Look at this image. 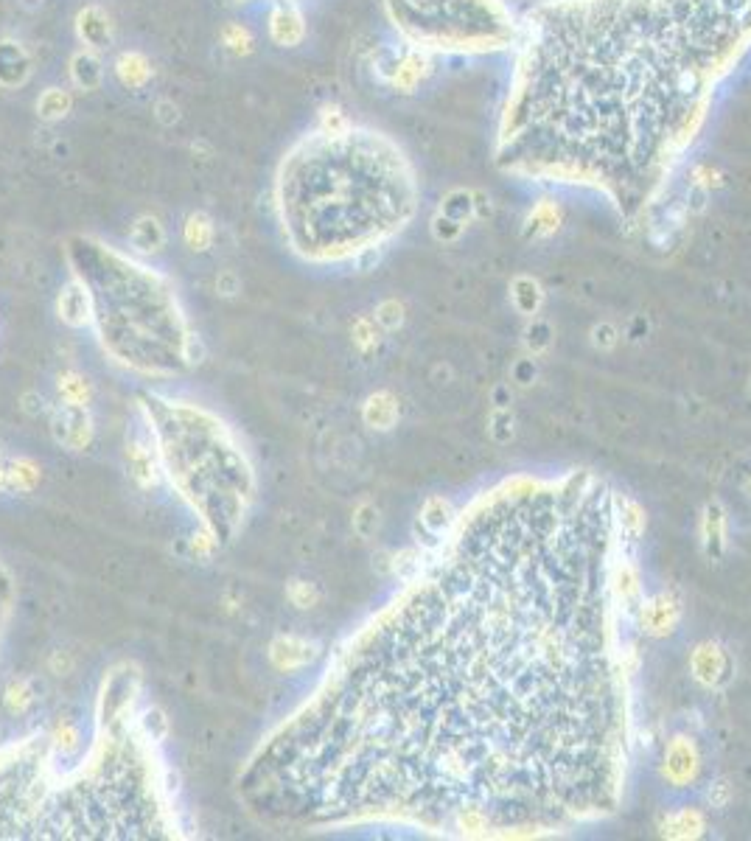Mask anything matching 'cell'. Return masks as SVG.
<instances>
[{
    "label": "cell",
    "instance_id": "obj_11",
    "mask_svg": "<svg viewBox=\"0 0 751 841\" xmlns=\"http://www.w3.org/2000/svg\"><path fill=\"white\" fill-rule=\"evenodd\" d=\"M31 73H34V62L29 51L15 40H0V87L17 90L29 82Z\"/></svg>",
    "mask_w": 751,
    "mask_h": 841
},
{
    "label": "cell",
    "instance_id": "obj_14",
    "mask_svg": "<svg viewBox=\"0 0 751 841\" xmlns=\"http://www.w3.org/2000/svg\"><path fill=\"white\" fill-rule=\"evenodd\" d=\"M34 110L45 124H57L62 118H68L73 110V96L65 87H45L43 93L34 101Z\"/></svg>",
    "mask_w": 751,
    "mask_h": 841
},
{
    "label": "cell",
    "instance_id": "obj_8",
    "mask_svg": "<svg viewBox=\"0 0 751 841\" xmlns=\"http://www.w3.org/2000/svg\"><path fill=\"white\" fill-rule=\"evenodd\" d=\"M382 71V82L393 90H401V93H412L418 87L424 85L426 76L432 73L435 68V59L424 57L418 51H410L404 45H398V54L387 57L384 62L376 65Z\"/></svg>",
    "mask_w": 751,
    "mask_h": 841
},
{
    "label": "cell",
    "instance_id": "obj_1",
    "mask_svg": "<svg viewBox=\"0 0 751 841\" xmlns=\"http://www.w3.org/2000/svg\"><path fill=\"white\" fill-rule=\"evenodd\" d=\"M606 485H508L258 746L267 822L553 830L614 808L625 696Z\"/></svg>",
    "mask_w": 751,
    "mask_h": 841
},
{
    "label": "cell",
    "instance_id": "obj_4",
    "mask_svg": "<svg viewBox=\"0 0 751 841\" xmlns=\"http://www.w3.org/2000/svg\"><path fill=\"white\" fill-rule=\"evenodd\" d=\"M421 180L407 149L382 129L314 124L272 177V211L286 250L312 267H348L410 228Z\"/></svg>",
    "mask_w": 751,
    "mask_h": 841
},
{
    "label": "cell",
    "instance_id": "obj_20",
    "mask_svg": "<svg viewBox=\"0 0 751 841\" xmlns=\"http://www.w3.org/2000/svg\"><path fill=\"white\" fill-rule=\"evenodd\" d=\"M12 609H15V584H12L9 572L0 567V640L12 620Z\"/></svg>",
    "mask_w": 751,
    "mask_h": 841
},
{
    "label": "cell",
    "instance_id": "obj_6",
    "mask_svg": "<svg viewBox=\"0 0 751 841\" xmlns=\"http://www.w3.org/2000/svg\"><path fill=\"white\" fill-rule=\"evenodd\" d=\"M155 455L213 544H230L256 502V471L222 418L194 401L143 393Z\"/></svg>",
    "mask_w": 751,
    "mask_h": 841
},
{
    "label": "cell",
    "instance_id": "obj_18",
    "mask_svg": "<svg viewBox=\"0 0 751 841\" xmlns=\"http://www.w3.org/2000/svg\"><path fill=\"white\" fill-rule=\"evenodd\" d=\"M222 43H225V48L230 51V54H236V57H247V54L253 51L256 40H253V34H250L247 26H241V23H230V26H225V31H222Z\"/></svg>",
    "mask_w": 751,
    "mask_h": 841
},
{
    "label": "cell",
    "instance_id": "obj_10",
    "mask_svg": "<svg viewBox=\"0 0 751 841\" xmlns=\"http://www.w3.org/2000/svg\"><path fill=\"white\" fill-rule=\"evenodd\" d=\"M76 40L90 51H104L113 43V20L107 9H101L99 3H85L76 12Z\"/></svg>",
    "mask_w": 751,
    "mask_h": 841
},
{
    "label": "cell",
    "instance_id": "obj_21",
    "mask_svg": "<svg viewBox=\"0 0 751 841\" xmlns=\"http://www.w3.org/2000/svg\"><path fill=\"white\" fill-rule=\"evenodd\" d=\"M230 6H247V3H258V0H225ZM264 3H272V0H264Z\"/></svg>",
    "mask_w": 751,
    "mask_h": 841
},
{
    "label": "cell",
    "instance_id": "obj_19",
    "mask_svg": "<svg viewBox=\"0 0 751 841\" xmlns=\"http://www.w3.org/2000/svg\"><path fill=\"white\" fill-rule=\"evenodd\" d=\"M513 300H516L519 309L536 312L541 303V286L536 284L533 278H516V284H513Z\"/></svg>",
    "mask_w": 751,
    "mask_h": 841
},
{
    "label": "cell",
    "instance_id": "obj_17",
    "mask_svg": "<svg viewBox=\"0 0 751 841\" xmlns=\"http://www.w3.org/2000/svg\"><path fill=\"white\" fill-rule=\"evenodd\" d=\"M185 244L191 247V250H208L213 242V222L211 216L205 214H191L188 216V222H185Z\"/></svg>",
    "mask_w": 751,
    "mask_h": 841
},
{
    "label": "cell",
    "instance_id": "obj_7",
    "mask_svg": "<svg viewBox=\"0 0 751 841\" xmlns=\"http://www.w3.org/2000/svg\"><path fill=\"white\" fill-rule=\"evenodd\" d=\"M398 45L429 59L511 54L522 15L511 0H382Z\"/></svg>",
    "mask_w": 751,
    "mask_h": 841
},
{
    "label": "cell",
    "instance_id": "obj_3",
    "mask_svg": "<svg viewBox=\"0 0 751 841\" xmlns=\"http://www.w3.org/2000/svg\"><path fill=\"white\" fill-rule=\"evenodd\" d=\"M138 673L113 670L101 693V729L79 763L48 735L0 749V839H177L180 825L135 715Z\"/></svg>",
    "mask_w": 751,
    "mask_h": 841
},
{
    "label": "cell",
    "instance_id": "obj_15",
    "mask_svg": "<svg viewBox=\"0 0 751 841\" xmlns=\"http://www.w3.org/2000/svg\"><path fill=\"white\" fill-rule=\"evenodd\" d=\"M59 317L71 326H87L90 323L87 292L76 278H71V284L65 286V292L59 295Z\"/></svg>",
    "mask_w": 751,
    "mask_h": 841
},
{
    "label": "cell",
    "instance_id": "obj_12",
    "mask_svg": "<svg viewBox=\"0 0 751 841\" xmlns=\"http://www.w3.org/2000/svg\"><path fill=\"white\" fill-rule=\"evenodd\" d=\"M68 76H71V85L82 93H96L104 85V59L99 57V51H90V48H79L76 54L68 62Z\"/></svg>",
    "mask_w": 751,
    "mask_h": 841
},
{
    "label": "cell",
    "instance_id": "obj_13",
    "mask_svg": "<svg viewBox=\"0 0 751 841\" xmlns=\"http://www.w3.org/2000/svg\"><path fill=\"white\" fill-rule=\"evenodd\" d=\"M113 71L115 79L124 87H129V90H141V87L149 85V79H152V65H149V59L143 57L141 51H124V54H118L113 62Z\"/></svg>",
    "mask_w": 751,
    "mask_h": 841
},
{
    "label": "cell",
    "instance_id": "obj_16",
    "mask_svg": "<svg viewBox=\"0 0 751 841\" xmlns=\"http://www.w3.org/2000/svg\"><path fill=\"white\" fill-rule=\"evenodd\" d=\"M438 214L449 216L454 222H460L466 228V222L474 216V191H466V188H454L446 194V200L440 202Z\"/></svg>",
    "mask_w": 751,
    "mask_h": 841
},
{
    "label": "cell",
    "instance_id": "obj_5",
    "mask_svg": "<svg viewBox=\"0 0 751 841\" xmlns=\"http://www.w3.org/2000/svg\"><path fill=\"white\" fill-rule=\"evenodd\" d=\"M65 253L87 292L96 340L113 362L146 379H174L199 362L197 337L163 272L93 236H73Z\"/></svg>",
    "mask_w": 751,
    "mask_h": 841
},
{
    "label": "cell",
    "instance_id": "obj_2",
    "mask_svg": "<svg viewBox=\"0 0 751 841\" xmlns=\"http://www.w3.org/2000/svg\"><path fill=\"white\" fill-rule=\"evenodd\" d=\"M508 57L496 169L637 222L751 57V0H539Z\"/></svg>",
    "mask_w": 751,
    "mask_h": 841
},
{
    "label": "cell",
    "instance_id": "obj_9",
    "mask_svg": "<svg viewBox=\"0 0 751 841\" xmlns=\"http://www.w3.org/2000/svg\"><path fill=\"white\" fill-rule=\"evenodd\" d=\"M267 34L278 48H298L309 37L306 15L300 0H272L267 3Z\"/></svg>",
    "mask_w": 751,
    "mask_h": 841
}]
</instances>
